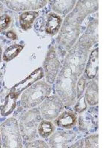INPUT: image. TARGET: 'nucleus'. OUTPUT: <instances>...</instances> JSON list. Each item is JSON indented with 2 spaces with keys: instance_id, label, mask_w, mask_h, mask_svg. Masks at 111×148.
<instances>
[{
  "instance_id": "obj_1",
  "label": "nucleus",
  "mask_w": 111,
  "mask_h": 148,
  "mask_svg": "<svg viewBox=\"0 0 111 148\" xmlns=\"http://www.w3.org/2000/svg\"><path fill=\"white\" fill-rule=\"evenodd\" d=\"M80 76L73 72L68 66L63 64L56 79V91L64 106L70 107L75 104L77 96V82Z\"/></svg>"
},
{
  "instance_id": "obj_2",
  "label": "nucleus",
  "mask_w": 111,
  "mask_h": 148,
  "mask_svg": "<svg viewBox=\"0 0 111 148\" xmlns=\"http://www.w3.org/2000/svg\"><path fill=\"white\" fill-rule=\"evenodd\" d=\"M82 23L67 15L61 27L60 32L56 39L57 45L64 52L69 51L76 44L80 34Z\"/></svg>"
},
{
  "instance_id": "obj_3",
  "label": "nucleus",
  "mask_w": 111,
  "mask_h": 148,
  "mask_svg": "<svg viewBox=\"0 0 111 148\" xmlns=\"http://www.w3.org/2000/svg\"><path fill=\"white\" fill-rule=\"evenodd\" d=\"M51 86L44 81H39L25 90L21 98V104L25 109L40 104L51 92Z\"/></svg>"
},
{
  "instance_id": "obj_4",
  "label": "nucleus",
  "mask_w": 111,
  "mask_h": 148,
  "mask_svg": "<svg viewBox=\"0 0 111 148\" xmlns=\"http://www.w3.org/2000/svg\"><path fill=\"white\" fill-rule=\"evenodd\" d=\"M42 119L39 108L29 110L22 115L18 126L21 136L25 141H30L38 139L39 134L37 128L42 120Z\"/></svg>"
},
{
  "instance_id": "obj_5",
  "label": "nucleus",
  "mask_w": 111,
  "mask_h": 148,
  "mask_svg": "<svg viewBox=\"0 0 111 148\" xmlns=\"http://www.w3.org/2000/svg\"><path fill=\"white\" fill-rule=\"evenodd\" d=\"M4 147H22V137L17 120L10 118L0 125Z\"/></svg>"
},
{
  "instance_id": "obj_6",
  "label": "nucleus",
  "mask_w": 111,
  "mask_h": 148,
  "mask_svg": "<svg viewBox=\"0 0 111 148\" xmlns=\"http://www.w3.org/2000/svg\"><path fill=\"white\" fill-rule=\"evenodd\" d=\"M88 52L89 51L76 43L65 56L63 64L68 66L78 76H81L85 67Z\"/></svg>"
},
{
  "instance_id": "obj_7",
  "label": "nucleus",
  "mask_w": 111,
  "mask_h": 148,
  "mask_svg": "<svg viewBox=\"0 0 111 148\" xmlns=\"http://www.w3.org/2000/svg\"><path fill=\"white\" fill-rule=\"evenodd\" d=\"M64 109V104L58 96H47L42 102L39 110L45 120L53 121Z\"/></svg>"
},
{
  "instance_id": "obj_8",
  "label": "nucleus",
  "mask_w": 111,
  "mask_h": 148,
  "mask_svg": "<svg viewBox=\"0 0 111 148\" xmlns=\"http://www.w3.org/2000/svg\"><path fill=\"white\" fill-rule=\"evenodd\" d=\"M61 67V62L59 59L56 49L51 47L47 52L43 64L44 75L48 84H53L57 77Z\"/></svg>"
},
{
  "instance_id": "obj_9",
  "label": "nucleus",
  "mask_w": 111,
  "mask_h": 148,
  "mask_svg": "<svg viewBox=\"0 0 111 148\" xmlns=\"http://www.w3.org/2000/svg\"><path fill=\"white\" fill-rule=\"evenodd\" d=\"M99 8L98 1H79L76 7L68 15L74 19L82 23L84 18L89 14L97 11Z\"/></svg>"
},
{
  "instance_id": "obj_10",
  "label": "nucleus",
  "mask_w": 111,
  "mask_h": 148,
  "mask_svg": "<svg viewBox=\"0 0 111 148\" xmlns=\"http://www.w3.org/2000/svg\"><path fill=\"white\" fill-rule=\"evenodd\" d=\"M97 108H92L88 110L79 119V129L84 133H93L98 128Z\"/></svg>"
},
{
  "instance_id": "obj_11",
  "label": "nucleus",
  "mask_w": 111,
  "mask_h": 148,
  "mask_svg": "<svg viewBox=\"0 0 111 148\" xmlns=\"http://www.w3.org/2000/svg\"><path fill=\"white\" fill-rule=\"evenodd\" d=\"M76 138V133L73 130H59L53 133L49 138V147H66Z\"/></svg>"
},
{
  "instance_id": "obj_12",
  "label": "nucleus",
  "mask_w": 111,
  "mask_h": 148,
  "mask_svg": "<svg viewBox=\"0 0 111 148\" xmlns=\"http://www.w3.org/2000/svg\"><path fill=\"white\" fill-rule=\"evenodd\" d=\"M2 2L6 5L8 8L14 11H24V10H38L47 3V1H42V0H27V1H2Z\"/></svg>"
},
{
  "instance_id": "obj_13",
  "label": "nucleus",
  "mask_w": 111,
  "mask_h": 148,
  "mask_svg": "<svg viewBox=\"0 0 111 148\" xmlns=\"http://www.w3.org/2000/svg\"><path fill=\"white\" fill-rule=\"evenodd\" d=\"M98 41V20H93L88 25V29L78 41V44L89 51Z\"/></svg>"
},
{
  "instance_id": "obj_14",
  "label": "nucleus",
  "mask_w": 111,
  "mask_h": 148,
  "mask_svg": "<svg viewBox=\"0 0 111 148\" xmlns=\"http://www.w3.org/2000/svg\"><path fill=\"white\" fill-rule=\"evenodd\" d=\"M43 76H44V71L42 67H39L38 69L34 71L32 73L30 74V76H27L25 80L16 84L11 89L10 92L12 94H14V96L18 97V95L20 94L24 90L27 89L29 86L32 85L37 80H39Z\"/></svg>"
},
{
  "instance_id": "obj_15",
  "label": "nucleus",
  "mask_w": 111,
  "mask_h": 148,
  "mask_svg": "<svg viewBox=\"0 0 111 148\" xmlns=\"http://www.w3.org/2000/svg\"><path fill=\"white\" fill-rule=\"evenodd\" d=\"M54 125L63 129L69 130L77 123V116L71 110H63L57 118L53 120Z\"/></svg>"
},
{
  "instance_id": "obj_16",
  "label": "nucleus",
  "mask_w": 111,
  "mask_h": 148,
  "mask_svg": "<svg viewBox=\"0 0 111 148\" xmlns=\"http://www.w3.org/2000/svg\"><path fill=\"white\" fill-rule=\"evenodd\" d=\"M84 75L85 79L92 80L98 73L99 69V48L96 47L90 53L88 58V62L84 67Z\"/></svg>"
},
{
  "instance_id": "obj_17",
  "label": "nucleus",
  "mask_w": 111,
  "mask_h": 148,
  "mask_svg": "<svg viewBox=\"0 0 111 148\" xmlns=\"http://www.w3.org/2000/svg\"><path fill=\"white\" fill-rule=\"evenodd\" d=\"M62 23V19L58 14L55 13H50L47 15V20L45 25V30L47 34L55 35L60 30Z\"/></svg>"
},
{
  "instance_id": "obj_18",
  "label": "nucleus",
  "mask_w": 111,
  "mask_h": 148,
  "mask_svg": "<svg viewBox=\"0 0 111 148\" xmlns=\"http://www.w3.org/2000/svg\"><path fill=\"white\" fill-rule=\"evenodd\" d=\"M84 99L86 102L90 106L97 105L99 102V88L96 82L91 80L88 84H86Z\"/></svg>"
},
{
  "instance_id": "obj_19",
  "label": "nucleus",
  "mask_w": 111,
  "mask_h": 148,
  "mask_svg": "<svg viewBox=\"0 0 111 148\" xmlns=\"http://www.w3.org/2000/svg\"><path fill=\"white\" fill-rule=\"evenodd\" d=\"M51 5L53 10L60 15H67L72 11L76 4V1H51Z\"/></svg>"
},
{
  "instance_id": "obj_20",
  "label": "nucleus",
  "mask_w": 111,
  "mask_h": 148,
  "mask_svg": "<svg viewBox=\"0 0 111 148\" xmlns=\"http://www.w3.org/2000/svg\"><path fill=\"white\" fill-rule=\"evenodd\" d=\"M38 12L34 10L24 12L19 16V24L21 28L23 30H27L32 27V25L36 18L38 17Z\"/></svg>"
},
{
  "instance_id": "obj_21",
  "label": "nucleus",
  "mask_w": 111,
  "mask_h": 148,
  "mask_svg": "<svg viewBox=\"0 0 111 148\" xmlns=\"http://www.w3.org/2000/svg\"><path fill=\"white\" fill-rule=\"evenodd\" d=\"M17 96L9 92L5 99V102L3 105L0 106V113L3 116H7L13 112L16 105Z\"/></svg>"
},
{
  "instance_id": "obj_22",
  "label": "nucleus",
  "mask_w": 111,
  "mask_h": 148,
  "mask_svg": "<svg viewBox=\"0 0 111 148\" xmlns=\"http://www.w3.org/2000/svg\"><path fill=\"white\" fill-rule=\"evenodd\" d=\"M55 125L51 121L42 120L37 128V132L39 136L43 138H47L51 136V135L55 131Z\"/></svg>"
},
{
  "instance_id": "obj_23",
  "label": "nucleus",
  "mask_w": 111,
  "mask_h": 148,
  "mask_svg": "<svg viewBox=\"0 0 111 148\" xmlns=\"http://www.w3.org/2000/svg\"><path fill=\"white\" fill-rule=\"evenodd\" d=\"M23 48V45H12L10 47H8L5 51V52H4L3 56H2L3 60L5 62H9V61L14 59V58L16 57L20 53V52L22 51Z\"/></svg>"
},
{
  "instance_id": "obj_24",
  "label": "nucleus",
  "mask_w": 111,
  "mask_h": 148,
  "mask_svg": "<svg viewBox=\"0 0 111 148\" xmlns=\"http://www.w3.org/2000/svg\"><path fill=\"white\" fill-rule=\"evenodd\" d=\"M99 135L93 134L88 136L84 140V145L86 147H96L97 148L99 145Z\"/></svg>"
},
{
  "instance_id": "obj_25",
  "label": "nucleus",
  "mask_w": 111,
  "mask_h": 148,
  "mask_svg": "<svg viewBox=\"0 0 111 148\" xmlns=\"http://www.w3.org/2000/svg\"><path fill=\"white\" fill-rule=\"evenodd\" d=\"M86 79L84 76H81L80 78L78 80L77 82V96H76V99H78L79 98L83 96V92H84V90L86 88Z\"/></svg>"
},
{
  "instance_id": "obj_26",
  "label": "nucleus",
  "mask_w": 111,
  "mask_h": 148,
  "mask_svg": "<svg viewBox=\"0 0 111 148\" xmlns=\"http://www.w3.org/2000/svg\"><path fill=\"white\" fill-rule=\"evenodd\" d=\"M87 108H88V104L86 102L84 96H82L81 97L78 99L77 103H76V106L74 108V110L78 113H82L83 111L87 109Z\"/></svg>"
},
{
  "instance_id": "obj_27",
  "label": "nucleus",
  "mask_w": 111,
  "mask_h": 148,
  "mask_svg": "<svg viewBox=\"0 0 111 148\" xmlns=\"http://www.w3.org/2000/svg\"><path fill=\"white\" fill-rule=\"evenodd\" d=\"M11 18L7 14H2L0 16V33L4 31L10 26Z\"/></svg>"
},
{
  "instance_id": "obj_28",
  "label": "nucleus",
  "mask_w": 111,
  "mask_h": 148,
  "mask_svg": "<svg viewBox=\"0 0 111 148\" xmlns=\"http://www.w3.org/2000/svg\"><path fill=\"white\" fill-rule=\"evenodd\" d=\"M26 147H49V145L42 140H34L26 144Z\"/></svg>"
},
{
  "instance_id": "obj_29",
  "label": "nucleus",
  "mask_w": 111,
  "mask_h": 148,
  "mask_svg": "<svg viewBox=\"0 0 111 148\" xmlns=\"http://www.w3.org/2000/svg\"><path fill=\"white\" fill-rule=\"evenodd\" d=\"M5 35L8 38V39H12V40H16L17 39V36L14 31H12V30H10V31H8V32L5 33Z\"/></svg>"
},
{
  "instance_id": "obj_30",
  "label": "nucleus",
  "mask_w": 111,
  "mask_h": 148,
  "mask_svg": "<svg viewBox=\"0 0 111 148\" xmlns=\"http://www.w3.org/2000/svg\"><path fill=\"white\" fill-rule=\"evenodd\" d=\"M84 147V141L83 139H80L76 144L71 145V147Z\"/></svg>"
},
{
  "instance_id": "obj_31",
  "label": "nucleus",
  "mask_w": 111,
  "mask_h": 148,
  "mask_svg": "<svg viewBox=\"0 0 111 148\" xmlns=\"http://www.w3.org/2000/svg\"><path fill=\"white\" fill-rule=\"evenodd\" d=\"M42 21H43V18H39V19H38L36 22L35 25H34V27H35V28L39 29L40 28V27H42V26L43 25V24H42L43 23V22H42Z\"/></svg>"
},
{
  "instance_id": "obj_32",
  "label": "nucleus",
  "mask_w": 111,
  "mask_h": 148,
  "mask_svg": "<svg viewBox=\"0 0 111 148\" xmlns=\"http://www.w3.org/2000/svg\"><path fill=\"white\" fill-rule=\"evenodd\" d=\"M4 11H5V9H4L3 5H2V4L0 2V15L2 16V14L4 13Z\"/></svg>"
},
{
  "instance_id": "obj_33",
  "label": "nucleus",
  "mask_w": 111,
  "mask_h": 148,
  "mask_svg": "<svg viewBox=\"0 0 111 148\" xmlns=\"http://www.w3.org/2000/svg\"><path fill=\"white\" fill-rule=\"evenodd\" d=\"M2 47H0V62H1V59H2Z\"/></svg>"
},
{
  "instance_id": "obj_34",
  "label": "nucleus",
  "mask_w": 111,
  "mask_h": 148,
  "mask_svg": "<svg viewBox=\"0 0 111 148\" xmlns=\"http://www.w3.org/2000/svg\"><path fill=\"white\" fill-rule=\"evenodd\" d=\"M1 139H2V138H1V134H0V147H1Z\"/></svg>"
}]
</instances>
